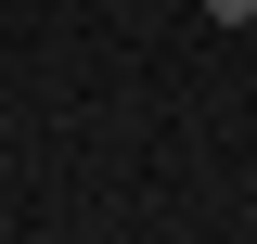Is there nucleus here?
Segmentation results:
<instances>
[{"label":"nucleus","instance_id":"1","mask_svg":"<svg viewBox=\"0 0 257 244\" xmlns=\"http://www.w3.org/2000/svg\"><path fill=\"white\" fill-rule=\"evenodd\" d=\"M206 13H219V26H257V0H206Z\"/></svg>","mask_w":257,"mask_h":244}]
</instances>
